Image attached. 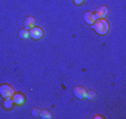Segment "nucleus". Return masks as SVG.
Listing matches in <instances>:
<instances>
[{
	"label": "nucleus",
	"mask_w": 126,
	"mask_h": 119,
	"mask_svg": "<svg viewBox=\"0 0 126 119\" xmlns=\"http://www.w3.org/2000/svg\"><path fill=\"white\" fill-rule=\"evenodd\" d=\"M12 101H14L15 105H24L25 101H26V97H25L22 93H15L14 97L11 98Z\"/></svg>",
	"instance_id": "nucleus-6"
},
{
	"label": "nucleus",
	"mask_w": 126,
	"mask_h": 119,
	"mask_svg": "<svg viewBox=\"0 0 126 119\" xmlns=\"http://www.w3.org/2000/svg\"><path fill=\"white\" fill-rule=\"evenodd\" d=\"M19 37L22 39H26L29 37V30H27V29H21V30L19 31Z\"/></svg>",
	"instance_id": "nucleus-11"
},
{
	"label": "nucleus",
	"mask_w": 126,
	"mask_h": 119,
	"mask_svg": "<svg viewBox=\"0 0 126 119\" xmlns=\"http://www.w3.org/2000/svg\"><path fill=\"white\" fill-rule=\"evenodd\" d=\"M107 13H108V9H107V7H105V6L98 7L97 9H96V11L94 12L96 19H103V18H105V17L107 16Z\"/></svg>",
	"instance_id": "nucleus-4"
},
{
	"label": "nucleus",
	"mask_w": 126,
	"mask_h": 119,
	"mask_svg": "<svg viewBox=\"0 0 126 119\" xmlns=\"http://www.w3.org/2000/svg\"><path fill=\"white\" fill-rule=\"evenodd\" d=\"M32 116L33 117H39L40 116V110L37 109V108H35V109L32 110Z\"/></svg>",
	"instance_id": "nucleus-13"
},
{
	"label": "nucleus",
	"mask_w": 126,
	"mask_h": 119,
	"mask_svg": "<svg viewBox=\"0 0 126 119\" xmlns=\"http://www.w3.org/2000/svg\"><path fill=\"white\" fill-rule=\"evenodd\" d=\"M86 97H87L88 99H95V98H96V93H95V91H93V90L88 91V93H86Z\"/></svg>",
	"instance_id": "nucleus-12"
},
{
	"label": "nucleus",
	"mask_w": 126,
	"mask_h": 119,
	"mask_svg": "<svg viewBox=\"0 0 126 119\" xmlns=\"http://www.w3.org/2000/svg\"><path fill=\"white\" fill-rule=\"evenodd\" d=\"M32 27H35V18L29 16L25 19V29L29 30V29H31Z\"/></svg>",
	"instance_id": "nucleus-8"
},
{
	"label": "nucleus",
	"mask_w": 126,
	"mask_h": 119,
	"mask_svg": "<svg viewBox=\"0 0 126 119\" xmlns=\"http://www.w3.org/2000/svg\"><path fill=\"white\" fill-rule=\"evenodd\" d=\"M83 19H84V21L86 22V24L87 25H89V26H91V25H93L94 22L96 21V17H95V14H94V12H86L85 14H84V17H83Z\"/></svg>",
	"instance_id": "nucleus-5"
},
{
	"label": "nucleus",
	"mask_w": 126,
	"mask_h": 119,
	"mask_svg": "<svg viewBox=\"0 0 126 119\" xmlns=\"http://www.w3.org/2000/svg\"><path fill=\"white\" fill-rule=\"evenodd\" d=\"M73 1H74V3L76 6H81L84 3V1H85V0H73Z\"/></svg>",
	"instance_id": "nucleus-14"
},
{
	"label": "nucleus",
	"mask_w": 126,
	"mask_h": 119,
	"mask_svg": "<svg viewBox=\"0 0 126 119\" xmlns=\"http://www.w3.org/2000/svg\"><path fill=\"white\" fill-rule=\"evenodd\" d=\"M92 26H93V29L98 35H105L110 30V24L105 19H97Z\"/></svg>",
	"instance_id": "nucleus-1"
},
{
	"label": "nucleus",
	"mask_w": 126,
	"mask_h": 119,
	"mask_svg": "<svg viewBox=\"0 0 126 119\" xmlns=\"http://www.w3.org/2000/svg\"><path fill=\"white\" fill-rule=\"evenodd\" d=\"M40 118L43 119H51L52 118V115L50 111H48V110H43V111H40Z\"/></svg>",
	"instance_id": "nucleus-10"
},
{
	"label": "nucleus",
	"mask_w": 126,
	"mask_h": 119,
	"mask_svg": "<svg viewBox=\"0 0 126 119\" xmlns=\"http://www.w3.org/2000/svg\"><path fill=\"white\" fill-rule=\"evenodd\" d=\"M14 105H15V104H14V101H12V99H5V100H3V103H2L3 108H5V109H7V110L12 109Z\"/></svg>",
	"instance_id": "nucleus-9"
},
{
	"label": "nucleus",
	"mask_w": 126,
	"mask_h": 119,
	"mask_svg": "<svg viewBox=\"0 0 126 119\" xmlns=\"http://www.w3.org/2000/svg\"><path fill=\"white\" fill-rule=\"evenodd\" d=\"M44 36V31L40 27H32L29 29V37L33 40H40Z\"/></svg>",
	"instance_id": "nucleus-3"
},
{
	"label": "nucleus",
	"mask_w": 126,
	"mask_h": 119,
	"mask_svg": "<svg viewBox=\"0 0 126 119\" xmlns=\"http://www.w3.org/2000/svg\"><path fill=\"white\" fill-rule=\"evenodd\" d=\"M15 95V89L8 83L0 85V96L5 99H11Z\"/></svg>",
	"instance_id": "nucleus-2"
},
{
	"label": "nucleus",
	"mask_w": 126,
	"mask_h": 119,
	"mask_svg": "<svg viewBox=\"0 0 126 119\" xmlns=\"http://www.w3.org/2000/svg\"><path fill=\"white\" fill-rule=\"evenodd\" d=\"M86 93H87V91L83 87H76L74 89V95L77 99H84V98H86Z\"/></svg>",
	"instance_id": "nucleus-7"
}]
</instances>
